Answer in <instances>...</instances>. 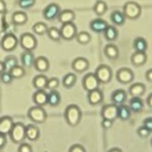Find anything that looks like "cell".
I'll return each mask as SVG.
<instances>
[{
  "instance_id": "cell-1",
  "label": "cell",
  "mask_w": 152,
  "mask_h": 152,
  "mask_svg": "<svg viewBox=\"0 0 152 152\" xmlns=\"http://www.w3.org/2000/svg\"><path fill=\"white\" fill-rule=\"evenodd\" d=\"M64 116L66 122L70 126H77L82 118V112L76 104H69L64 112Z\"/></svg>"
},
{
  "instance_id": "cell-2",
  "label": "cell",
  "mask_w": 152,
  "mask_h": 152,
  "mask_svg": "<svg viewBox=\"0 0 152 152\" xmlns=\"http://www.w3.org/2000/svg\"><path fill=\"white\" fill-rule=\"evenodd\" d=\"M27 116L34 124H43L46 120V112L40 106H33L28 109Z\"/></svg>"
},
{
  "instance_id": "cell-3",
  "label": "cell",
  "mask_w": 152,
  "mask_h": 152,
  "mask_svg": "<svg viewBox=\"0 0 152 152\" xmlns=\"http://www.w3.org/2000/svg\"><path fill=\"white\" fill-rule=\"evenodd\" d=\"M122 13L125 14V17L127 19H137L141 13V7L135 1H127L124 5Z\"/></svg>"
},
{
  "instance_id": "cell-4",
  "label": "cell",
  "mask_w": 152,
  "mask_h": 152,
  "mask_svg": "<svg viewBox=\"0 0 152 152\" xmlns=\"http://www.w3.org/2000/svg\"><path fill=\"white\" fill-rule=\"evenodd\" d=\"M19 44L25 51H33L37 46V38L32 33H23L19 37Z\"/></svg>"
},
{
  "instance_id": "cell-5",
  "label": "cell",
  "mask_w": 152,
  "mask_h": 152,
  "mask_svg": "<svg viewBox=\"0 0 152 152\" xmlns=\"http://www.w3.org/2000/svg\"><path fill=\"white\" fill-rule=\"evenodd\" d=\"M10 138L13 142L21 144L23 140L25 139V125L21 124V122L14 124L11 132H10Z\"/></svg>"
},
{
  "instance_id": "cell-6",
  "label": "cell",
  "mask_w": 152,
  "mask_h": 152,
  "mask_svg": "<svg viewBox=\"0 0 152 152\" xmlns=\"http://www.w3.org/2000/svg\"><path fill=\"white\" fill-rule=\"evenodd\" d=\"M59 31H61V37L65 40H71L77 34V27L74 23L62 24V27L59 28Z\"/></svg>"
},
{
  "instance_id": "cell-7",
  "label": "cell",
  "mask_w": 152,
  "mask_h": 152,
  "mask_svg": "<svg viewBox=\"0 0 152 152\" xmlns=\"http://www.w3.org/2000/svg\"><path fill=\"white\" fill-rule=\"evenodd\" d=\"M19 39L13 33H7L1 39V48L5 51H13L18 46Z\"/></svg>"
},
{
  "instance_id": "cell-8",
  "label": "cell",
  "mask_w": 152,
  "mask_h": 152,
  "mask_svg": "<svg viewBox=\"0 0 152 152\" xmlns=\"http://www.w3.org/2000/svg\"><path fill=\"white\" fill-rule=\"evenodd\" d=\"M82 86H83V89L84 90L91 91V90L99 89L100 82H99L97 77L95 76V74H87L83 77V80H82Z\"/></svg>"
},
{
  "instance_id": "cell-9",
  "label": "cell",
  "mask_w": 152,
  "mask_h": 152,
  "mask_svg": "<svg viewBox=\"0 0 152 152\" xmlns=\"http://www.w3.org/2000/svg\"><path fill=\"white\" fill-rule=\"evenodd\" d=\"M95 76L100 83H108L112 80V70L107 65H100L95 70Z\"/></svg>"
},
{
  "instance_id": "cell-10",
  "label": "cell",
  "mask_w": 152,
  "mask_h": 152,
  "mask_svg": "<svg viewBox=\"0 0 152 152\" xmlns=\"http://www.w3.org/2000/svg\"><path fill=\"white\" fill-rule=\"evenodd\" d=\"M133 78H134V75H133L132 70H129V69H127V68H121V69H119L118 72H116V80H118L120 83H122V84H128V83H131V82L133 81Z\"/></svg>"
},
{
  "instance_id": "cell-11",
  "label": "cell",
  "mask_w": 152,
  "mask_h": 152,
  "mask_svg": "<svg viewBox=\"0 0 152 152\" xmlns=\"http://www.w3.org/2000/svg\"><path fill=\"white\" fill-rule=\"evenodd\" d=\"M59 12H61L59 6H58L57 4H53V2H52V4L48 5V6L44 8V11H43V17H44L46 20H53V19H56V18L58 17Z\"/></svg>"
},
{
  "instance_id": "cell-12",
  "label": "cell",
  "mask_w": 152,
  "mask_h": 152,
  "mask_svg": "<svg viewBox=\"0 0 152 152\" xmlns=\"http://www.w3.org/2000/svg\"><path fill=\"white\" fill-rule=\"evenodd\" d=\"M101 115L103 119H108L114 121L118 118V106L116 104H106L102 110H101Z\"/></svg>"
},
{
  "instance_id": "cell-13",
  "label": "cell",
  "mask_w": 152,
  "mask_h": 152,
  "mask_svg": "<svg viewBox=\"0 0 152 152\" xmlns=\"http://www.w3.org/2000/svg\"><path fill=\"white\" fill-rule=\"evenodd\" d=\"M71 68L76 72H83L89 68V62L83 57H77L76 59L72 61Z\"/></svg>"
},
{
  "instance_id": "cell-14",
  "label": "cell",
  "mask_w": 152,
  "mask_h": 152,
  "mask_svg": "<svg viewBox=\"0 0 152 152\" xmlns=\"http://www.w3.org/2000/svg\"><path fill=\"white\" fill-rule=\"evenodd\" d=\"M39 135H40V132L38 129L37 126L34 125H27L25 126V138L30 141H36L39 139Z\"/></svg>"
},
{
  "instance_id": "cell-15",
  "label": "cell",
  "mask_w": 152,
  "mask_h": 152,
  "mask_svg": "<svg viewBox=\"0 0 152 152\" xmlns=\"http://www.w3.org/2000/svg\"><path fill=\"white\" fill-rule=\"evenodd\" d=\"M14 122L12 120V118L10 116H2L0 118V134H10L12 127H13Z\"/></svg>"
},
{
  "instance_id": "cell-16",
  "label": "cell",
  "mask_w": 152,
  "mask_h": 152,
  "mask_svg": "<svg viewBox=\"0 0 152 152\" xmlns=\"http://www.w3.org/2000/svg\"><path fill=\"white\" fill-rule=\"evenodd\" d=\"M33 66H34V69H36L37 71H39V72H45V71L49 70V68H50V63H49V61H48L46 57L40 56V57L34 58Z\"/></svg>"
},
{
  "instance_id": "cell-17",
  "label": "cell",
  "mask_w": 152,
  "mask_h": 152,
  "mask_svg": "<svg viewBox=\"0 0 152 152\" xmlns=\"http://www.w3.org/2000/svg\"><path fill=\"white\" fill-rule=\"evenodd\" d=\"M32 100L36 106L43 107L44 104L48 103V93L45 90H36V93L32 96Z\"/></svg>"
},
{
  "instance_id": "cell-18",
  "label": "cell",
  "mask_w": 152,
  "mask_h": 152,
  "mask_svg": "<svg viewBox=\"0 0 152 152\" xmlns=\"http://www.w3.org/2000/svg\"><path fill=\"white\" fill-rule=\"evenodd\" d=\"M103 100V94L100 89H95L91 91H88V102L93 106H96L99 103H101Z\"/></svg>"
},
{
  "instance_id": "cell-19",
  "label": "cell",
  "mask_w": 152,
  "mask_h": 152,
  "mask_svg": "<svg viewBox=\"0 0 152 152\" xmlns=\"http://www.w3.org/2000/svg\"><path fill=\"white\" fill-rule=\"evenodd\" d=\"M110 99H112V102H113L114 104L120 106V104H124L125 101L127 100V94H126L125 90H122V89H118V90L113 91Z\"/></svg>"
},
{
  "instance_id": "cell-20",
  "label": "cell",
  "mask_w": 152,
  "mask_h": 152,
  "mask_svg": "<svg viewBox=\"0 0 152 152\" xmlns=\"http://www.w3.org/2000/svg\"><path fill=\"white\" fill-rule=\"evenodd\" d=\"M58 20L62 23V24H68V23H74L75 20V12L71 11V10H64V11H61L59 14H58Z\"/></svg>"
},
{
  "instance_id": "cell-21",
  "label": "cell",
  "mask_w": 152,
  "mask_h": 152,
  "mask_svg": "<svg viewBox=\"0 0 152 152\" xmlns=\"http://www.w3.org/2000/svg\"><path fill=\"white\" fill-rule=\"evenodd\" d=\"M46 83H48V77L44 74L37 75L32 81V84L37 90H45L46 89Z\"/></svg>"
},
{
  "instance_id": "cell-22",
  "label": "cell",
  "mask_w": 152,
  "mask_h": 152,
  "mask_svg": "<svg viewBox=\"0 0 152 152\" xmlns=\"http://www.w3.org/2000/svg\"><path fill=\"white\" fill-rule=\"evenodd\" d=\"M107 26H108V24L103 19H94L90 21V28H91V31H94L96 33L103 32Z\"/></svg>"
},
{
  "instance_id": "cell-23",
  "label": "cell",
  "mask_w": 152,
  "mask_h": 152,
  "mask_svg": "<svg viewBox=\"0 0 152 152\" xmlns=\"http://www.w3.org/2000/svg\"><path fill=\"white\" fill-rule=\"evenodd\" d=\"M131 61H132V63H133L134 65L140 66V65H144V64L146 63V61H147V56H146V53H145V52L135 51V52L132 55Z\"/></svg>"
},
{
  "instance_id": "cell-24",
  "label": "cell",
  "mask_w": 152,
  "mask_h": 152,
  "mask_svg": "<svg viewBox=\"0 0 152 152\" xmlns=\"http://www.w3.org/2000/svg\"><path fill=\"white\" fill-rule=\"evenodd\" d=\"M12 21L14 25H24L27 21V14L23 11H17L12 15Z\"/></svg>"
},
{
  "instance_id": "cell-25",
  "label": "cell",
  "mask_w": 152,
  "mask_h": 152,
  "mask_svg": "<svg viewBox=\"0 0 152 152\" xmlns=\"http://www.w3.org/2000/svg\"><path fill=\"white\" fill-rule=\"evenodd\" d=\"M128 91L132 95V97H140L145 93V86L141 83H134L129 87Z\"/></svg>"
},
{
  "instance_id": "cell-26",
  "label": "cell",
  "mask_w": 152,
  "mask_h": 152,
  "mask_svg": "<svg viewBox=\"0 0 152 152\" xmlns=\"http://www.w3.org/2000/svg\"><path fill=\"white\" fill-rule=\"evenodd\" d=\"M128 107L131 109V112H141L142 108H144V102L141 101L140 97H132L129 100V103H128Z\"/></svg>"
},
{
  "instance_id": "cell-27",
  "label": "cell",
  "mask_w": 152,
  "mask_h": 152,
  "mask_svg": "<svg viewBox=\"0 0 152 152\" xmlns=\"http://www.w3.org/2000/svg\"><path fill=\"white\" fill-rule=\"evenodd\" d=\"M20 59H21V63H23L24 66H28L30 68L34 63V56H33L32 51H24L21 53Z\"/></svg>"
},
{
  "instance_id": "cell-28",
  "label": "cell",
  "mask_w": 152,
  "mask_h": 152,
  "mask_svg": "<svg viewBox=\"0 0 152 152\" xmlns=\"http://www.w3.org/2000/svg\"><path fill=\"white\" fill-rule=\"evenodd\" d=\"M110 19H112V21H113L115 25L121 26V25L125 24L126 17H125V14H124L121 11H114V12H112V14H110Z\"/></svg>"
},
{
  "instance_id": "cell-29",
  "label": "cell",
  "mask_w": 152,
  "mask_h": 152,
  "mask_svg": "<svg viewBox=\"0 0 152 152\" xmlns=\"http://www.w3.org/2000/svg\"><path fill=\"white\" fill-rule=\"evenodd\" d=\"M61 103V95L57 90H51L49 94H48V104L55 107V106H58Z\"/></svg>"
},
{
  "instance_id": "cell-30",
  "label": "cell",
  "mask_w": 152,
  "mask_h": 152,
  "mask_svg": "<svg viewBox=\"0 0 152 152\" xmlns=\"http://www.w3.org/2000/svg\"><path fill=\"white\" fill-rule=\"evenodd\" d=\"M118 118L121 120H128L131 118V109L126 104L118 106Z\"/></svg>"
},
{
  "instance_id": "cell-31",
  "label": "cell",
  "mask_w": 152,
  "mask_h": 152,
  "mask_svg": "<svg viewBox=\"0 0 152 152\" xmlns=\"http://www.w3.org/2000/svg\"><path fill=\"white\" fill-rule=\"evenodd\" d=\"M76 81H77V76H76L75 74H72V72H69V74H66V75L63 77L62 83H63V86H64L65 88H72V87L75 86Z\"/></svg>"
},
{
  "instance_id": "cell-32",
  "label": "cell",
  "mask_w": 152,
  "mask_h": 152,
  "mask_svg": "<svg viewBox=\"0 0 152 152\" xmlns=\"http://www.w3.org/2000/svg\"><path fill=\"white\" fill-rule=\"evenodd\" d=\"M48 26H46V24L45 23H43V21H38V23H36L33 26H32V31H33V33L36 34V36H43V34H45L46 32H48Z\"/></svg>"
},
{
  "instance_id": "cell-33",
  "label": "cell",
  "mask_w": 152,
  "mask_h": 152,
  "mask_svg": "<svg viewBox=\"0 0 152 152\" xmlns=\"http://www.w3.org/2000/svg\"><path fill=\"white\" fill-rule=\"evenodd\" d=\"M104 55H106L108 58H110V59H115V58H118V56H119V50H118V48H116L115 45L108 44V45L104 48Z\"/></svg>"
},
{
  "instance_id": "cell-34",
  "label": "cell",
  "mask_w": 152,
  "mask_h": 152,
  "mask_svg": "<svg viewBox=\"0 0 152 152\" xmlns=\"http://www.w3.org/2000/svg\"><path fill=\"white\" fill-rule=\"evenodd\" d=\"M103 33H104L106 39L109 40V42L115 40V39L118 38V30H116V27H114V26H109V25H108V26L106 27V30L103 31Z\"/></svg>"
},
{
  "instance_id": "cell-35",
  "label": "cell",
  "mask_w": 152,
  "mask_h": 152,
  "mask_svg": "<svg viewBox=\"0 0 152 152\" xmlns=\"http://www.w3.org/2000/svg\"><path fill=\"white\" fill-rule=\"evenodd\" d=\"M133 48L135 49V51H139V52H145L147 50V43L144 38L141 37H138L135 38L134 43H133Z\"/></svg>"
},
{
  "instance_id": "cell-36",
  "label": "cell",
  "mask_w": 152,
  "mask_h": 152,
  "mask_svg": "<svg viewBox=\"0 0 152 152\" xmlns=\"http://www.w3.org/2000/svg\"><path fill=\"white\" fill-rule=\"evenodd\" d=\"M107 11V4L102 0H97L94 6V12L96 15H103Z\"/></svg>"
},
{
  "instance_id": "cell-37",
  "label": "cell",
  "mask_w": 152,
  "mask_h": 152,
  "mask_svg": "<svg viewBox=\"0 0 152 152\" xmlns=\"http://www.w3.org/2000/svg\"><path fill=\"white\" fill-rule=\"evenodd\" d=\"M8 71L13 78H21L25 76V69H24V66H20V65H15Z\"/></svg>"
},
{
  "instance_id": "cell-38",
  "label": "cell",
  "mask_w": 152,
  "mask_h": 152,
  "mask_svg": "<svg viewBox=\"0 0 152 152\" xmlns=\"http://www.w3.org/2000/svg\"><path fill=\"white\" fill-rule=\"evenodd\" d=\"M76 40L80 43V44H88L90 42V34L86 31H81L76 34Z\"/></svg>"
},
{
  "instance_id": "cell-39",
  "label": "cell",
  "mask_w": 152,
  "mask_h": 152,
  "mask_svg": "<svg viewBox=\"0 0 152 152\" xmlns=\"http://www.w3.org/2000/svg\"><path fill=\"white\" fill-rule=\"evenodd\" d=\"M48 36L50 37V39H52V40H59L62 37H61V31H59V28H57V27H55V26H52V27H49L48 28Z\"/></svg>"
},
{
  "instance_id": "cell-40",
  "label": "cell",
  "mask_w": 152,
  "mask_h": 152,
  "mask_svg": "<svg viewBox=\"0 0 152 152\" xmlns=\"http://www.w3.org/2000/svg\"><path fill=\"white\" fill-rule=\"evenodd\" d=\"M4 64H5V68H6V70L8 71V70H11L13 66L18 65V59H17L14 56H8V57H6V58H5V61H4Z\"/></svg>"
},
{
  "instance_id": "cell-41",
  "label": "cell",
  "mask_w": 152,
  "mask_h": 152,
  "mask_svg": "<svg viewBox=\"0 0 152 152\" xmlns=\"http://www.w3.org/2000/svg\"><path fill=\"white\" fill-rule=\"evenodd\" d=\"M58 86H59V80H58V78H56V77H51V78L48 80L46 88H48L50 91H51V90H57Z\"/></svg>"
},
{
  "instance_id": "cell-42",
  "label": "cell",
  "mask_w": 152,
  "mask_h": 152,
  "mask_svg": "<svg viewBox=\"0 0 152 152\" xmlns=\"http://www.w3.org/2000/svg\"><path fill=\"white\" fill-rule=\"evenodd\" d=\"M0 80H1V82L2 83H5V84H10L12 81H13V77L11 76V74H10V71H4L2 74H0Z\"/></svg>"
},
{
  "instance_id": "cell-43",
  "label": "cell",
  "mask_w": 152,
  "mask_h": 152,
  "mask_svg": "<svg viewBox=\"0 0 152 152\" xmlns=\"http://www.w3.org/2000/svg\"><path fill=\"white\" fill-rule=\"evenodd\" d=\"M36 4V0H19L18 5L20 8H30Z\"/></svg>"
},
{
  "instance_id": "cell-44",
  "label": "cell",
  "mask_w": 152,
  "mask_h": 152,
  "mask_svg": "<svg viewBox=\"0 0 152 152\" xmlns=\"http://www.w3.org/2000/svg\"><path fill=\"white\" fill-rule=\"evenodd\" d=\"M18 152H32V147H31V145H28L26 142H21L19 145Z\"/></svg>"
},
{
  "instance_id": "cell-45",
  "label": "cell",
  "mask_w": 152,
  "mask_h": 152,
  "mask_svg": "<svg viewBox=\"0 0 152 152\" xmlns=\"http://www.w3.org/2000/svg\"><path fill=\"white\" fill-rule=\"evenodd\" d=\"M69 152H86V150H84V147H83L82 145L75 144V145H72V146L69 148Z\"/></svg>"
},
{
  "instance_id": "cell-46",
  "label": "cell",
  "mask_w": 152,
  "mask_h": 152,
  "mask_svg": "<svg viewBox=\"0 0 152 152\" xmlns=\"http://www.w3.org/2000/svg\"><path fill=\"white\" fill-rule=\"evenodd\" d=\"M138 134L140 135V137H142V138H146V137H148V134H150V131L145 127V126H141L139 129H138Z\"/></svg>"
},
{
  "instance_id": "cell-47",
  "label": "cell",
  "mask_w": 152,
  "mask_h": 152,
  "mask_svg": "<svg viewBox=\"0 0 152 152\" xmlns=\"http://www.w3.org/2000/svg\"><path fill=\"white\" fill-rule=\"evenodd\" d=\"M112 125H113V121H112V120H108V119H103V120H102V127H103V128L108 129V128L112 127Z\"/></svg>"
},
{
  "instance_id": "cell-48",
  "label": "cell",
  "mask_w": 152,
  "mask_h": 152,
  "mask_svg": "<svg viewBox=\"0 0 152 152\" xmlns=\"http://www.w3.org/2000/svg\"><path fill=\"white\" fill-rule=\"evenodd\" d=\"M144 126H145L150 132H152V118H147V119L144 121Z\"/></svg>"
},
{
  "instance_id": "cell-49",
  "label": "cell",
  "mask_w": 152,
  "mask_h": 152,
  "mask_svg": "<svg viewBox=\"0 0 152 152\" xmlns=\"http://www.w3.org/2000/svg\"><path fill=\"white\" fill-rule=\"evenodd\" d=\"M7 144V139L5 134H0V150H2Z\"/></svg>"
},
{
  "instance_id": "cell-50",
  "label": "cell",
  "mask_w": 152,
  "mask_h": 152,
  "mask_svg": "<svg viewBox=\"0 0 152 152\" xmlns=\"http://www.w3.org/2000/svg\"><path fill=\"white\" fill-rule=\"evenodd\" d=\"M6 12V2L4 0H0V13Z\"/></svg>"
},
{
  "instance_id": "cell-51",
  "label": "cell",
  "mask_w": 152,
  "mask_h": 152,
  "mask_svg": "<svg viewBox=\"0 0 152 152\" xmlns=\"http://www.w3.org/2000/svg\"><path fill=\"white\" fill-rule=\"evenodd\" d=\"M146 78H147V81L152 82V69H150V70L146 72Z\"/></svg>"
},
{
  "instance_id": "cell-52",
  "label": "cell",
  "mask_w": 152,
  "mask_h": 152,
  "mask_svg": "<svg viewBox=\"0 0 152 152\" xmlns=\"http://www.w3.org/2000/svg\"><path fill=\"white\" fill-rule=\"evenodd\" d=\"M4 71H6V68H5L4 62H1V61H0V74H2Z\"/></svg>"
},
{
  "instance_id": "cell-53",
  "label": "cell",
  "mask_w": 152,
  "mask_h": 152,
  "mask_svg": "<svg viewBox=\"0 0 152 152\" xmlns=\"http://www.w3.org/2000/svg\"><path fill=\"white\" fill-rule=\"evenodd\" d=\"M147 103H148V106L152 108V94H151V95L147 97Z\"/></svg>"
},
{
  "instance_id": "cell-54",
  "label": "cell",
  "mask_w": 152,
  "mask_h": 152,
  "mask_svg": "<svg viewBox=\"0 0 152 152\" xmlns=\"http://www.w3.org/2000/svg\"><path fill=\"white\" fill-rule=\"evenodd\" d=\"M108 152H122L120 148H112V150H109Z\"/></svg>"
}]
</instances>
